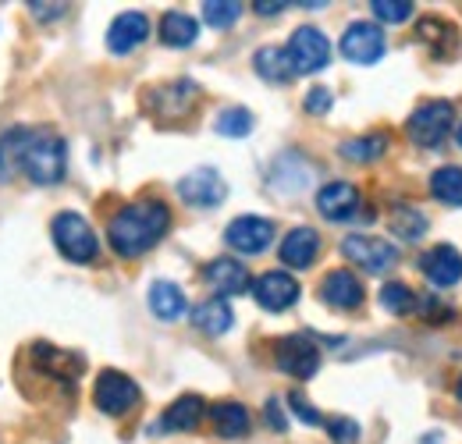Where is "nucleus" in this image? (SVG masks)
<instances>
[{
	"mask_svg": "<svg viewBox=\"0 0 462 444\" xmlns=\"http://www.w3.org/2000/svg\"><path fill=\"white\" fill-rule=\"evenodd\" d=\"M253 125H256V117H253V111H245V107H225V111L217 114V121H214L217 135H228V139L249 135Z\"/></svg>",
	"mask_w": 462,
	"mask_h": 444,
	"instance_id": "c85d7f7f",
	"label": "nucleus"
},
{
	"mask_svg": "<svg viewBox=\"0 0 462 444\" xmlns=\"http://www.w3.org/2000/svg\"><path fill=\"white\" fill-rule=\"evenodd\" d=\"M342 256L348 264L363 267L366 274H384L388 267H395L399 249L388 238H377V235H348L342 242Z\"/></svg>",
	"mask_w": 462,
	"mask_h": 444,
	"instance_id": "0eeeda50",
	"label": "nucleus"
},
{
	"mask_svg": "<svg viewBox=\"0 0 462 444\" xmlns=\"http://www.w3.org/2000/svg\"><path fill=\"white\" fill-rule=\"evenodd\" d=\"M388 135L384 132H374V135H359V139H346L342 143V157L352 164H374L388 153Z\"/></svg>",
	"mask_w": 462,
	"mask_h": 444,
	"instance_id": "bb28decb",
	"label": "nucleus"
},
{
	"mask_svg": "<svg viewBox=\"0 0 462 444\" xmlns=\"http://www.w3.org/2000/svg\"><path fill=\"white\" fill-rule=\"evenodd\" d=\"M192 104H196V82H189V79H178L171 86L153 89V111L161 117H181Z\"/></svg>",
	"mask_w": 462,
	"mask_h": 444,
	"instance_id": "aec40b11",
	"label": "nucleus"
},
{
	"mask_svg": "<svg viewBox=\"0 0 462 444\" xmlns=\"http://www.w3.org/2000/svg\"><path fill=\"white\" fill-rule=\"evenodd\" d=\"M93 402H97V409L104 416H128L139 405V384L128 374H121V370H104L97 377Z\"/></svg>",
	"mask_w": 462,
	"mask_h": 444,
	"instance_id": "423d86ee",
	"label": "nucleus"
},
{
	"mask_svg": "<svg viewBox=\"0 0 462 444\" xmlns=\"http://www.w3.org/2000/svg\"><path fill=\"white\" fill-rule=\"evenodd\" d=\"M423 444H438V438H427V441H423Z\"/></svg>",
	"mask_w": 462,
	"mask_h": 444,
	"instance_id": "a19ab883",
	"label": "nucleus"
},
{
	"mask_svg": "<svg viewBox=\"0 0 462 444\" xmlns=\"http://www.w3.org/2000/svg\"><path fill=\"white\" fill-rule=\"evenodd\" d=\"M210 420H214V430L221 434V438H245L249 434V409L245 405H238V402H217L214 409H210Z\"/></svg>",
	"mask_w": 462,
	"mask_h": 444,
	"instance_id": "393cba45",
	"label": "nucleus"
},
{
	"mask_svg": "<svg viewBox=\"0 0 462 444\" xmlns=\"http://www.w3.org/2000/svg\"><path fill=\"white\" fill-rule=\"evenodd\" d=\"M146 36H150V18L143 11H125L107 29V51L111 54H132L135 47L146 43Z\"/></svg>",
	"mask_w": 462,
	"mask_h": 444,
	"instance_id": "4468645a",
	"label": "nucleus"
},
{
	"mask_svg": "<svg viewBox=\"0 0 462 444\" xmlns=\"http://www.w3.org/2000/svg\"><path fill=\"white\" fill-rule=\"evenodd\" d=\"M253 68H256V75H260L263 82H274V86L289 82L291 75H295V68H291V60H289V51H282V47H260L256 57H253Z\"/></svg>",
	"mask_w": 462,
	"mask_h": 444,
	"instance_id": "a878e982",
	"label": "nucleus"
},
{
	"mask_svg": "<svg viewBox=\"0 0 462 444\" xmlns=\"http://www.w3.org/2000/svg\"><path fill=\"white\" fill-rule=\"evenodd\" d=\"M25 139H29V128L25 125H14V128H4L0 132V185L11 181L14 174H22Z\"/></svg>",
	"mask_w": 462,
	"mask_h": 444,
	"instance_id": "4be33fe9",
	"label": "nucleus"
},
{
	"mask_svg": "<svg viewBox=\"0 0 462 444\" xmlns=\"http://www.w3.org/2000/svg\"><path fill=\"white\" fill-rule=\"evenodd\" d=\"M51 235H54L58 253L71 264H93L100 256V238H97L93 224L86 221L82 214H75V210L58 214L51 221Z\"/></svg>",
	"mask_w": 462,
	"mask_h": 444,
	"instance_id": "7ed1b4c3",
	"label": "nucleus"
},
{
	"mask_svg": "<svg viewBox=\"0 0 462 444\" xmlns=\"http://www.w3.org/2000/svg\"><path fill=\"white\" fill-rule=\"evenodd\" d=\"M420 271L427 274V281H434L438 288H452V284L462 281V253L456 245L441 242V245H434V249H427L420 256Z\"/></svg>",
	"mask_w": 462,
	"mask_h": 444,
	"instance_id": "ddd939ff",
	"label": "nucleus"
},
{
	"mask_svg": "<svg viewBox=\"0 0 462 444\" xmlns=\"http://www.w3.org/2000/svg\"><path fill=\"white\" fill-rule=\"evenodd\" d=\"M171 227V210L161 199H139L121 207L111 224H107V242L117 256L135 260L143 253H150Z\"/></svg>",
	"mask_w": 462,
	"mask_h": 444,
	"instance_id": "f257e3e1",
	"label": "nucleus"
},
{
	"mask_svg": "<svg viewBox=\"0 0 462 444\" xmlns=\"http://www.w3.org/2000/svg\"><path fill=\"white\" fill-rule=\"evenodd\" d=\"M299 281L285 274V271H267L263 278H256L253 284V299L267 310V313H285L289 306L299 302Z\"/></svg>",
	"mask_w": 462,
	"mask_h": 444,
	"instance_id": "f8f14e48",
	"label": "nucleus"
},
{
	"mask_svg": "<svg viewBox=\"0 0 462 444\" xmlns=\"http://www.w3.org/2000/svg\"><path fill=\"white\" fill-rule=\"evenodd\" d=\"M320 299L335 310H359L363 306V284L352 271H331L320 281Z\"/></svg>",
	"mask_w": 462,
	"mask_h": 444,
	"instance_id": "a211bd4d",
	"label": "nucleus"
},
{
	"mask_svg": "<svg viewBox=\"0 0 462 444\" xmlns=\"http://www.w3.org/2000/svg\"><path fill=\"white\" fill-rule=\"evenodd\" d=\"M196 40H199V22H196L192 14H185V11H168V14L161 18V43H164V47L181 51V47H192Z\"/></svg>",
	"mask_w": 462,
	"mask_h": 444,
	"instance_id": "5701e85b",
	"label": "nucleus"
},
{
	"mask_svg": "<svg viewBox=\"0 0 462 444\" xmlns=\"http://www.w3.org/2000/svg\"><path fill=\"white\" fill-rule=\"evenodd\" d=\"M320 256V235L313 227H291L282 242V264H289L291 271H306L313 267Z\"/></svg>",
	"mask_w": 462,
	"mask_h": 444,
	"instance_id": "f3484780",
	"label": "nucleus"
},
{
	"mask_svg": "<svg viewBox=\"0 0 462 444\" xmlns=\"http://www.w3.org/2000/svg\"><path fill=\"white\" fill-rule=\"evenodd\" d=\"M231 320H235V313H231V306L225 299H207V302H199L196 310H192V324H196V331L210 334V338H217V334L231 331Z\"/></svg>",
	"mask_w": 462,
	"mask_h": 444,
	"instance_id": "b1692460",
	"label": "nucleus"
},
{
	"mask_svg": "<svg viewBox=\"0 0 462 444\" xmlns=\"http://www.w3.org/2000/svg\"><path fill=\"white\" fill-rule=\"evenodd\" d=\"M274 363H278L282 374H289L295 381H310L320 370V348L306 334H289V338L278 341Z\"/></svg>",
	"mask_w": 462,
	"mask_h": 444,
	"instance_id": "6e6552de",
	"label": "nucleus"
},
{
	"mask_svg": "<svg viewBox=\"0 0 462 444\" xmlns=\"http://www.w3.org/2000/svg\"><path fill=\"white\" fill-rule=\"evenodd\" d=\"M388 224H392V231H395L399 238H405V242H416V238H423V231H427V217H423L420 210H412V207H395Z\"/></svg>",
	"mask_w": 462,
	"mask_h": 444,
	"instance_id": "c756f323",
	"label": "nucleus"
},
{
	"mask_svg": "<svg viewBox=\"0 0 462 444\" xmlns=\"http://www.w3.org/2000/svg\"><path fill=\"white\" fill-rule=\"evenodd\" d=\"M289 402H291V412H295V416H299L302 423H310V427H317V423H324V416H320V412H317V409H313V405H310V402H306L302 394H295V391H291V394H289Z\"/></svg>",
	"mask_w": 462,
	"mask_h": 444,
	"instance_id": "c9c22d12",
	"label": "nucleus"
},
{
	"mask_svg": "<svg viewBox=\"0 0 462 444\" xmlns=\"http://www.w3.org/2000/svg\"><path fill=\"white\" fill-rule=\"evenodd\" d=\"M456 394H459V402H462V377H459V384H456Z\"/></svg>",
	"mask_w": 462,
	"mask_h": 444,
	"instance_id": "ea45409f",
	"label": "nucleus"
},
{
	"mask_svg": "<svg viewBox=\"0 0 462 444\" xmlns=\"http://www.w3.org/2000/svg\"><path fill=\"white\" fill-rule=\"evenodd\" d=\"M370 7H374V14H377L381 22H392V25H399V22H405V18H412V11H416L412 0H374Z\"/></svg>",
	"mask_w": 462,
	"mask_h": 444,
	"instance_id": "473e14b6",
	"label": "nucleus"
},
{
	"mask_svg": "<svg viewBox=\"0 0 462 444\" xmlns=\"http://www.w3.org/2000/svg\"><path fill=\"white\" fill-rule=\"evenodd\" d=\"M328 430H331V441L335 444H356V438H359V427H356V420H348V416L328 420Z\"/></svg>",
	"mask_w": 462,
	"mask_h": 444,
	"instance_id": "72a5a7b5",
	"label": "nucleus"
},
{
	"mask_svg": "<svg viewBox=\"0 0 462 444\" xmlns=\"http://www.w3.org/2000/svg\"><path fill=\"white\" fill-rule=\"evenodd\" d=\"M225 242H228L235 253H242V256H256V253H263L274 242V221L242 214V217H235L225 227Z\"/></svg>",
	"mask_w": 462,
	"mask_h": 444,
	"instance_id": "9d476101",
	"label": "nucleus"
},
{
	"mask_svg": "<svg viewBox=\"0 0 462 444\" xmlns=\"http://www.w3.org/2000/svg\"><path fill=\"white\" fill-rule=\"evenodd\" d=\"M267 423H271L278 434L285 430V416H282V405H278V398H271V402H267Z\"/></svg>",
	"mask_w": 462,
	"mask_h": 444,
	"instance_id": "4c0bfd02",
	"label": "nucleus"
},
{
	"mask_svg": "<svg viewBox=\"0 0 462 444\" xmlns=\"http://www.w3.org/2000/svg\"><path fill=\"white\" fill-rule=\"evenodd\" d=\"M317 210L328 221H348V217H356V210H359V189L348 185V181H328L317 192Z\"/></svg>",
	"mask_w": 462,
	"mask_h": 444,
	"instance_id": "2eb2a0df",
	"label": "nucleus"
},
{
	"mask_svg": "<svg viewBox=\"0 0 462 444\" xmlns=\"http://www.w3.org/2000/svg\"><path fill=\"white\" fill-rule=\"evenodd\" d=\"M203 412H207V405H203L199 394H181L178 402L168 405V412L161 416L157 430H174V434H181V430H196L199 420H203Z\"/></svg>",
	"mask_w": 462,
	"mask_h": 444,
	"instance_id": "6ab92c4d",
	"label": "nucleus"
},
{
	"mask_svg": "<svg viewBox=\"0 0 462 444\" xmlns=\"http://www.w3.org/2000/svg\"><path fill=\"white\" fill-rule=\"evenodd\" d=\"M381 306H384L388 313L402 317V313H412V310H416V295H412V288H409V284L392 281V284H384V288H381Z\"/></svg>",
	"mask_w": 462,
	"mask_h": 444,
	"instance_id": "7c9ffc66",
	"label": "nucleus"
},
{
	"mask_svg": "<svg viewBox=\"0 0 462 444\" xmlns=\"http://www.w3.org/2000/svg\"><path fill=\"white\" fill-rule=\"evenodd\" d=\"M203 18L214 29H228V25H235L242 18V4L238 0H207L203 4Z\"/></svg>",
	"mask_w": 462,
	"mask_h": 444,
	"instance_id": "2f4dec72",
	"label": "nucleus"
},
{
	"mask_svg": "<svg viewBox=\"0 0 462 444\" xmlns=\"http://www.w3.org/2000/svg\"><path fill=\"white\" fill-rule=\"evenodd\" d=\"M459 146H462V125H459Z\"/></svg>",
	"mask_w": 462,
	"mask_h": 444,
	"instance_id": "79ce46f5",
	"label": "nucleus"
},
{
	"mask_svg": "<svg viewBox=\"0 0 462 444\" xmlns=\"http://www.w3.org/2000/svg\"><path fill=\"white\" fill-rule=\"evenodd\" d=\"M430 192H434V199H441L448 207H462V167H438L430 178Z\"/></svg>",
	"mask_w": 462,
	"mask_h": 444,
	"instance_id": "cd10ccee",
	"label": "nucleus"
},
{
	"mask_svg": "<svg viewBox=\"0 0 462 444\" xmlns=\"http://www.w3.org/2000/svg\"><path fill=\"white\" fill-rule=\"evenodd\" d=\"M29 11H32L40 22H54V18H60V14L68 11V4H40V0H32Z\"/></svg>",
	"mask_w": 462,
	"mask_h": 444,
	"instance_id": "e433bc0d",
	"label": "nucleus"
},
{
	"mask_svg": "<svg viewBox=\"0 0 462 444\" xmlns=\"http://www.w3.org/2000/svg\"><path fill=\"white\" fill-rule=\"evenodd\" d=\"M150 310L157 320L171 324V320H181V313L189 310V299L174 281H153L150 284Z\"/></svg>",
	"mask_w": 462,
	"mask_h": 444,
	"instance_id": "412c9836",
	"label": "nucleus"
},
{
	"mask_svg": "<svg viewBox=\"0 0 462 444\" xmlns=\"http://www.w3.org/2000/svg\"><path fill=\"white\" fill-rule=\"evenodd\" d=\"M331 104H335V93L324 89V86H317V89L306 93V114H328Z\"/></svg>",
	"mask_w": 462,
	"mask_h": 444,
	"instance_id": "f704fd0d",
	"label": "nucleus"
},
{
	"mask_svg": "<svg viewBox=\"0 0 462 444\" xmlns=\"http://www.w3.org/2000/svg\"><path fill=\"white\" fill-rule=\"evenodd\" d=\"M388 51V40L381 32V25L374 22H352L342 36V54L352 64H377Z\"/></svg>",
	"mask_w": 462,
	"mask_h": 444,
	"instance_id": "9b49d317",
	"label": "nucleus"
},
{
	"mask_svg": "<svg viewBox=\"0 0 462 444\" xmlns=\"http://www.w3.org/2000/svg\"><path fill=\"white\" fill-rule=\"evenodd\" d=\"M253 7H256V14H263V18H267V14H282L289 4H282V0H256Z\"/></svg>",
	"mask_w": 462,
	"mask_h": 444,
	"instance_id": "58836bf2",
	"label": "nucleus"
},
{
	"mask_svg": "<svg viewBox=\"0 0 462 444\" xmlns=\"http://www.w3.org/2000/svg\"><path fill=\"white\" fill-rule=\"evenodd\" d=\"M22 174L32 185H60V178L68 174V150L64 139L51 128H29L25 139V153H22Z\"/></svg>",
	"mask_w": 462,
	"mask_h": 444,
	"instance_id": "f03ea898",
	"label": "nucleus"
},
{
	"mask_svg": "<svg viewBox=\"0 0 462 444\" xmlns=\"http://www.w3.org/2000/svg\"><path fill=\"white\" fill-rule=\"evenodd\" d=\"M285 51H289V60H291V68H295V75H317V71H324L328 60H331V43H328V36H324L320 29H313V25L295 29Z\"/></svg>",
	"mask_w": 462,
	"mask_h": 444,
	"instance_id": "39448f33",
	"label": "nucleus"
},
{
	"mask_svg": "<svg viewBox=\"0 0 462 444\" xmlns=\"http://www.w3.org/2000/svg\"><path fill=\"white\" fill-rule=\"evenodd\" d=\"M203 281H207V284L217 291V299L249 291V271H245V264H238V260H231V256H221V260L207 264Z\"/></svg>",
	"mask_w": 462,
	"mask_h": 444,
	"instance_id": "dca6fc26",
	"label": "nucleus"
},
{
	"mask_svg": "<svg viewBox=\"0 0 462 444\" xmlns=\"http://www.w3.org/2000/svg\"><path fill=\"white\" fill-rule=\"evenodd\" d=\"M178 196H181L189 207H196V210H214V207L225 203L228 185H225V178H221L214 167H196V171H189V174L178 181Z\"/></svg>",
	"mask_w": 462,
	"mask_h": 444,
	"instance_id": "1a4fd4ad",
	"label": "nucleus"
},
{
	"mask_svg": "<svg viewBox=\"0 0 462 444\" xmlns=\"http://www.w3.org/2000/svg\"><path fill=\"white\" fill-rule=\"evenodd\" d=\"M452 117H456V107H452L448 100H423L416 111L409 114L405 132H409V139H412L416 146L434 150V146L445 143V135H448V128H452Z\"/></svg>",
	"mask_w": 462,
	"mask_h": 444,
	"instance_id": "20e7f679",
	"label": "nucleus"
}]
</instances>
